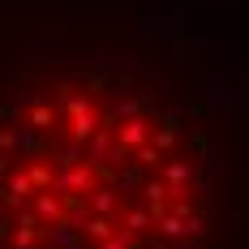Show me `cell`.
<instances>
[{"instance_id":"6da1fadb","label":"cell","mask_w":249,"mask_h":249,"mask_svg":"<svg viewBox=\"0 0 249 249\" xmlns=\"http://www.w3.org/2000/svg\"><path fill=\"white\" fill-rule=\"evenodd\" d=\"M241 124L129 30L0 39V249H232Z\"/></svg>"}]
</instances>
